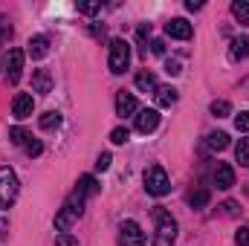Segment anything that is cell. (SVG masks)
<instances>
[{
	"label": "cell",
	"mask_w": 249,
	"mask_h": 246,
	"mask_svg": "<svg viewBox=\"0 0 249 246\" xmlns=\"http://www.w3.org/2000/svg\"><path fill=\"white\" fill-rule=\"evenodd\" d=\"M145 191L154 194V197H165L171 191V183H168V174L162 165H151L145 171Z\"/></svg>",
	"instance_id": "5b68a950"
},
{
	"label": "cell",
	"mask_w": 249,
	"mask_h": 246,
	"mask_svg": "<svg viewBox=\"0 0 249 246\" xmlns=\"http://www.w3.org/2000/svg\"><path fill=\"white\" fill-rule=\"evenodd\" d=\"M177 102V90L174 87H157V105L160 107H171Z\"/></svg>",
	"instance_id": "d6986e66"
},
{
	"label": "cell",
	"mask_w": 249,
	"mask_h": 246,
	"mask_svg": "<svg viewBox=\"0 0 249 246\" xmlns=\"http://www.w3.org/2000/svg\"><path fill=\"white\" fill-rule=\"evenodd\" d=\"M151 53H154V55H162V53H165V44H162L160 38H154V41H151Z\"/></svg>",
	"instance_id": "836d02e7"
},
{
	"label": "cell",
	"mask_w": 249,
	"mask_h": 246,
	"mask_svg": "<svg viewBox=\"0 0 249 246\" xmlns=\"http://www.w3.org/2000/svg\"><path fill=\"white\" fill-rule=\"evenodd\" d=\"M206 145H209L212 151H223V148L229 145V133H223V130H214V133H209Z\"/></svg>",
	"instance_id": "ffe728a7"
},
{
	"label": "cell",
	"mask_w": 249,
	"mask_h": 246,
	"mask_svg": "<svg viewBox=\"0 0 249 246\" xmlns=\"http://www.w3.org/2000/svg\"><path fill=\"white\" fill-rule=\"evenodd\" d=\"M220 209H223V214H226V217H232V214H238V203H235V200H226V203H223Z\"/></svg>",
	"instance_id": "d6a6232c"
},
{
	"label": "cell",
	"mask_w": 249,
	"mask_h": 246,
	"mask_svg": "<svg viewBox=\"0 0 249 246\" xmlns=\"http://www.w3.org/2000/svg\"><path fill=\"white\" fill-rule=\"evenodd\" d=\"M148 35H151V26H148V23H142V26H139V32H136L139 44H145V38H148Z\"/></svg>",
	"instance_id": "8d00e7d4"
},
{
	"label": "cell",
	"mask_w": 249,
	"mask_h": 246,
	"mask_svg": "<svg viewBox=\"0 0 249 246\" xmlns=\"http://www.w3.org/2000/svg\"><path fill=\"white\" fill-rule=\"evenodd\" d=\"M235 127H238L241 133H247L249 130V110L247 113H241V116H235Z\"/></svg>",
	"instance_id": "f546056e"
},
{
	"label": "cell",
	"mask_w": 249,
	"mask_h": 246,
	"mask_svg": "<svg viewBox=\"0 0 249 246\" xmlns=\"http://www.w3.org/2000/svg\"><path fill=\"white\" fill-rule=\"evenodd\" d=\"M235 157H238V162H241L244 168H249V136L238 142V148H235Z\"/></svg>",
	"instance_id": "cb8c5ba5"
},
{
	"label": "cell",
	"mask_w": 249,
	"mask_h": 246,
	"mask_svg": "<svg viewBox=\"0 0 249 246\" xmlns=\"http://www.w3.org/2000/svg\"><path fill=\"white\" fill-rule=\"evenodd\" d=\"M58 246H78V241L75 238H70V235H58V241H55Z\"/></svg>",
	"instance_id": "d590c367"
},
{
	"label": "cell",
	"mask_w": 249,
	"mask_h": 246,
	"mask_svg": "<svg viewBox=\"0 0 249 246\" xmlns=\"http://www.w3.org/2000/svg\"><path fill=\"white\" fill-rule=\"evenodd\" d=\"M102 9V3H78V12L81 15H96Z\"/></svg>",
	"instance_id": "4dcf8cb0"
},
{
	"label": "cell",
	"mask_w": 249,
	"mask_h": 246,
	"mask_svg": "<svg viewBox=\"0 0 249 246\" xmlns=\"http://www.w3.org/2000/svg\"><path fill=\"white\" fill-rule=\"evenodd\" d=\"M232 15L241 26H249V0H235L232 3Z\"/></svg>",
	"instance_id": "e0dca14e"
},
{
	"label": "cell",
	"mask_w": 249,
	"mask_h": 246,
	"mask_svg": "<svg viewBox=\"0 0 249 246\" xmlns=\"http://www.w3.org/2000/svg\"><path fill=\"white\" fill-rule=\"evenodd\" d=\"M136 87H139L142 93H148V90H157V75H154V72H148V70L136 72Z\"/></svg>",
	"instance_id": "ac0fdd59"
},
{
	"label": "cell",
	"mask_w": 249,
	"mask_h": 246,
	"mask_svg": "<svg viewBox=\"0 0 249 246\" xmlns=\"http://www.w3.org/2000/svg\"><path fill=\"white\" fill-rule=\"evenodd\" d=\"M235 244L238 246H249V226H241V229L235 232Z\"/></svg>",
	"instance_id": "83f0119b"
},
{
	"label": "cell",
	"mask_w": 249,
	"mask_h": 246,
	"mask_svg": "<svg viewBox=\"0 0 249 246\" xmlns=\"http://www.w3.org/2000/svg\"><path fill=\"white\" fill-rule=\"evenodd\" d=\"M20 72H23V50H9V58H6V81L9 84H18L20 81Z\"/></svg>",
	"instance_id": "52a82bcc"
},
{
	"label": "cell",
	"mask_w": 249,
	"mask_h": 246,
	"mask_svg": "<svg viewBox=\"0 0 249 246\" xmlns=\"http://www.w3.org/2000/svg\"><path fill=\"white\" fill-rule=\"evenodd\" d=\"M18 191H20L18 174L12 168H0V209H12L18 200Z\"/></svg>",
	"instance_id": "3957f363"
},
{
	"label": "cell",
	"mask_w": 249,
	"mask_h": 246,
	"mask_svg": "<svg viewBox=\"0 0 249 246\" xmlns=\"http://www.w3.org/2000/svg\"><path fill=\"white\" fill-rule=\"evenodd\" d=\"M84 200H87V197H81L78 191H72V194H70V200L64 203V209L55 214V229H58L61 235H64V232H70V226L84 214Z\"/></svg>",
	"instance_id": "7a4b0ae2"
},
{
	"label": "cell",
	"mask_w": 249,
	"mask_h": 246,
	"mask_svg": "<svg viewBox=\"0 0 249 246\" xmlns=\"http://www.w3.org/2000/svg\"><path fill=\"white\" fill-rule=\"evenodd\" d=\"M209 110H212V116L223 119V116H229V113H232V105H229L226 99H214V102L209 105Z\"/></svg>",
	"instance_id": "44dd1931"
},
{
	"label": "cell",
	"mask_w": 249,
	"mask_h": 246,
	"mask_svg": "<svg viewBox=\"0 0 249 246\" xmlns=\"http://www.w3.org/2000/svg\"><path fill=\"white\" fill-rule=\"evenodd\" d=\"M165 72H168V75H180V72H183V70H180V61H168L165 64Z\"/></svg>",
	"instance_id": "e575fe53"
},
{
	"label": "cell",
	"mask_w": 249,
	"mask_h": 246,
	"mask_svg": "<svg viewBox=\"0 0 249 246\" xmlns=\"http://www.w3.org/2000/svg\"><path fill=\"white\" fill-rule=\"evenodd\" d=\"M32 110H35V99L29 93H18L15 102H12V116L15 119H29Z\"/></svg>",
	"instance_id": "ba28073f"
},
{
	"label": "cell",
	"mask_w": 249,
	"mask_h": 246,
	"mask_svg": "<svg viewBox=\"0 0 249 246\" xmlns=\"http://www.w3.org/2000/svg\"><path fill=\"white\" fill-rule=\"evenodd\" d=\"M119 246H142L145 244V232H142V226L136 223V220H124L122 226H119Z\"/></svg>",
	"instance_id": "8992f818"
},
{
	"label": "cell",
	"mask_w": 249,
	"mask_h": 246,
	"mask_svg": "<svg viewBox=\"0 0 249 246\" xmlns=\"http://www.w3.org/2000/svg\"><path fill=\"white\" fill-rule=\"evenodd\" d=\"M127 64H130V44L122 41V38H113V41H110V55H107L110 72L122 75L124 70H127Z\"/></svg>",
	"instance_id": "277c9868"
},
{
	"label": "cell",
	"mask_w": 249,
	"mask_h": 246,
	"mask_svg": "<svg viewBox=\"0 0 249 246\" xmlns=\"http://www.w3.org/2000/svg\"><path fill=\"white\" fill-rule=\"evenodd\" d=\"M154 223H157L154 246H174V241H177V220L171 217V211H165L162 206H157L154 209Z\"/></svg>",
	"instance_id": "6da1fadb"
},
{
	"label": "cell",
	"mask_w": 249,
	"mask_h": 246,
	"mask_svg": "<svg viewBox=\"0 0 249 246\" xmlns=\"http://www.w3.org/2000/svg\"><path fill=\"white\" fill-rule=\"evenodd\" d=\"M9 139H12V145H23V148H26L29 133H26L23 127H12V130H9Z\"/></svg>",
	"instance_id": "d4e9b609"
},
{
	"label": "cell",
	"mask_w": 249,
	"mask_h": 246,
	"mask_svg": "<svg viewBox=\"0 0 249 246\" xmlns=\"http://www.w3.org/2000/svg\"><path fill=\"white\" fill-rule=\"evenodd\" d=\"M110 162H113V157L105 151V154H99V159H96V171H107L110 168Z\"/></svg>",
	"instance_id": "4316f807"
},
{
	"label": "cell",
	"mask_w": 249,
	"mask_h": 246,
	"mask_svg": "<svg viewBox=\"0 0 249 246\" xmlns=\"http://www.w3.org/2000/svg\"><path fill=\"white\" fill-rule=\"evenodd\" d=\"M41 151H44V145H41L38 139H29V142H26V154H29V157H41Z\"/></svg>",
	"instance_id": "f1b7e54d"
},
{
	"label": "cell",
	"mask_w": 249,
	"mask_h": 246,
	"mask_svg": "<svg viewBox=\"0 0 249 246\" xmlns=\"http://www.w3.org/2000/svg\"><path fill=\"white\" fill-rule=\"evenodd\" d=\"M9 38H12V26H9L6 20H0V47H3Z\"/></svg>",
	"instance_id": "1f68e13d"
},
{
	"label": "cell",
	"mask_w": 249,
	"mask_h": 246,
	"mask_svg": "<svg viewBox=\"0 0 249 246\" xmlns=\"http://www.w3.org/2000/svg\"><path fill=\"white\" fill-rule=\"evenodd\" d=\"M186 9H188V12H197V9H203V3H200V0H188Z\"/></svg>",
	"instance_id": "74e56055"
},
{
	"label": "cell",
	"mask_w": 249,
	"mask_h": 246,
	"mask_svg": "<svg viewBox=\"0 0 249 246\" xmlns=\"http://www.w3.org/2000/svg\"><path fill=\"white\" fill-rule=\"evenodd\" d=\"M214 185L220 191H229L235 185V168L229 162H217V168H214Z\"/></svg>",
	"instance_id": "8fae6325"
},
{
	"label": "cell",
	"mask_w": 249,
	"mask_h": 246,
	"mask_svg": "<svg viewBox=\"0 0 249 246\" xmlns=\"http://www.w3.org/2000/svg\"><path fill=\"white\" fill-rule=\"evenodd\" d=\"M41 127H44V130H55V127H58V124H61V113H58V110H47V113H44V116H41Z\"/></svg>",
	"instance_id": "7402d4cb"
},
{
	"label": "cell",
	"mask_w": 249,
	"mask_h": 246,
	"mask_svg": "<svg viewBox=\"0 0 249 246\" xmlns=\"http://www.w3.org/2000/svg\"><path fill=\"white\" fill-rule=\"evenodd\" d=\"M188 203H191L194 209H203V206L209 203V188H194V191L188 194Z\"/></svg>",
	"instance_id": "603a6c76"
},
{
	"label": "cell",
	"mask_w": 249,
	"mask_h": 246,
	"mask_svg": "<svg viewBox=\"0 0 249 246\" xmlns=\"http://www.w3.org/2000/svg\"><path fill=\"white\" fill-rule=\"evenodd\" d=\"M157 127H160V110H154V107L139 110V116H136V130L139 133H154Z\"/></svg>",
	"instance_id": "9c48e42d"
},
{
	"label": "cell",
	"mask_w": 249,
	"mask_h": 246,
	"mask_svg": "<svg viewBox=\"0 0 249 246\" xmlns=\"http://www.w3.org/2000/svg\"><path fill=\"white\" fill-rule=\"evenodd\" d=\"M75 191H78L81 197H93V194H99V180H96L93 174H84V177H78Z\"/></svg>",
	"instance_id": "5bb4252c"
},
{
	"label": "cell",
	"mask_w": 249,
	"mask_h": 246,
	"mask_svg": "<svg viewBox=\"0 0 249 246\" xmlns=\"http://www.w3.org/2000/svg\"><path fill=\"white\" fill-rule=\"evenodd\" d=\"M229 58H232V61H244V58H249V35L232 41V47H229Z\"/></svg>",
	"instance_id": "9a60e30c"
},
{
	"label": "cell",
	"mask_w": 249,
	"mask_h": 246,
	"mask_svg": "<svg viewBox=\"0 0 249 246\" xmlns=\"http://www.w3.org/2000/svg\"><path fill=\"white\" fill-rule=\"evenodd\" d=\"M165 35L177 38V41H188L191 38V23H188L186 18H174V20L165 23Z\"/></svg>",
	"instance_id": "30bf717a"
},
{
	"label": "cell",
	"mask_w": 249,
	"mask_h": 246,
	"mask_svg": "<svg viewBox=\"0 0 249 246\" xmlns=\"http://www.w3.org/2000/svg\"><path fill=\"white\" fill-rule=\"evenodd\" d=\"M32 90H35V93H41V96H47V93L53 90L50 70H35V72H32Z\"/></svg>",
	"instance_id": "4fadbf2b"
},
{
	"label": "cell",
	"mask_w": 249,
	"mask_h": 246,
	"mask_svg": "<svg viewBox=\"0 0 249 246\" xmlns=\"http://www.w3.org/2000/svg\"><path fill=\"white\" fill-rule=\"evenodd\" d=\"M47 53H50V38H44V35L29 38V55L32 58H44Z\"/></svg>",
	"instance_id": "2e32d148"
},
{
	"label": "cell",
	"mask_w": 249,
	"mask_h": 246,
	"mask_svg": "<svg viewBox=\"0 0 249 246\" xmlns=\"http://www.w3.org/2000/svg\"><path fill=\"white\" fill-rule=\"evenodd\" d=\"M139 110V105H136V99H133V93H116V116H133Z\"/></svg>",
	"instance_id": "7c38bea8"
},
{
	"label": "cell",
	"mask_w": 249,
	"mask_h": 246,
	"mask_svg": "<svg viewBox=\"0 0 249 246\" xmlns=\"http://www.w3.org/2000/svg\"><path fill=\"white\" fill-rule=\"evenodd\" d=\"M127 139H130V130H127V127H113V130H110V142H113V145H124Z\"/></svg>",
	"instance_id": "484cf974"
}]
</instances>
